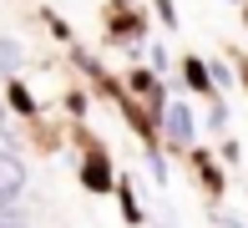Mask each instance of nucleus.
Wrapping results in <instances>:
<instances>
[{
	"instance_id": "obj_7",
	"label": "nucleus",
	"mask_w": 248,
	"mask_h": 228,
	"mask_svg": "<svg viewBox=\"0 0 248 228\" xmlns=\"http://www.w3.org/2000/svg\"><path fill=\"white\" fill-rule=\"evenodd\" d=\"M157 16H162L167 26H177V16H172V0H157Z\"/></svg>"
},
{
	"instance_id": "obj_2",
	"label": "nucleus",
	"mask_w": 248,
	"mask_h": 228,
	"mask_svg": "<svg viewBox=\"0 0 248 228\" xmlns=\"http://www.w3.org/2000/svg\"><path fill=\"white\" fill-rule=\"evenodd\" d=\"M26 193V163L10 147H0V203H16Z\"/></svg>"
},
{
	"instance_id": "obj_1",
	"label": "nucleus",
	"mask_w": 248,
	"mask_h": 228,
	"mask_svg": "<svg viewBox=\"0 0 248 228\" xmlns=\"http://www.w3.org/2000/svg\"><path fill=\"white\" fill-rule=\"evenodd\" d=\"M162 132L172 147H193L198 142V122H193V107L187 101H167L162 107Z\"/></svg>"
},
{
	"instance_id": "obj_3",
	"label": "nucleus",
	"mask_w": 248,
	"mask_h": 228,
	"mask_svg": "<svg viewBox=\"0 0 248 228\" xmlns=\"http://www.w3.org/2000/svg\"><path fill=\"white\" fill-rule=\"evenodd\" d=\"M81 182H86L92 193H107V188H111V167H107V157H101V152H92V157H86Z\"/></svg>"
},
{
	"instance_id": "obj_5",
	"label": "nucleus",
	"mask_w": 248,
	"mask_h": 228,
	"mask_svg": "<svg viewBox=\"0 0 248 228\" xmlns=\"http://www.w3.org/2000/svg\"><path fill=\"white\" fill-rule=\"evenodd\" d=\"M0 71H5V76H16L20 71V41H0Z\"/></svg>"
},
{
	"instance_id": "obj_4",
	"label": "nucleus",
	"mask_w": 248,
	"mask_h": 228,
	"mask_svg": "<svg viewBox=\"0 0 248 228\" xmlns=\"http://www.w3.org/2000/svg\"><path fill=\"white\" fill-rule=\"evenodd\" d=\"M183 71H187V81H193V86L202 91V97H218V86H213V71L198 61V56H187V66H183Z\"/></svg>"
},
{
	"instance_id": "obj_6",
	"label": "nucleus",
	"mask_w": 248,
	"mask_h": 228,
	"mask_svg": "<svg viewBox=\"0 0 248 228\" xmlns=\"http://www.w3.org/2000/svg\"><path fill=\"white\" fill-rule=\"evenodd\" d=\"M0 228H31V223H26V213L16 203H0Z\"/></svg>"
},
{
	"instance_id": "obj_8",
	"label": "nucleus",
	"mask_w": 248,
	"mask_h": 228,
	"mask_svg": "<svg viewBox=\"0 0 248 228\" xmlns=\"http://www.w3.org/2000/svg\"><path fill=\"white\" fill-rule=\"evenodd\" d=\"M0 137H5V107H0Z\"/></svg>"
}]
</instances>
